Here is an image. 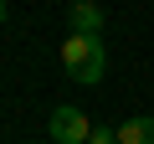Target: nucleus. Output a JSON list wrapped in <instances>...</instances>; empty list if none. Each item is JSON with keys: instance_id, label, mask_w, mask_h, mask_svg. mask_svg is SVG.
<instances>
[{"instance_id": "39448f33", "label": "nucleus", "mask_w": 154, "mask_h": 144, "mask_svg": "<svg viewBox=\"0 0 154 144\" xmlns=\"http://www.w3.org/2000/svg\"><path fill=\"white\" fill-rule=\"evenodd\" d=\"M88 144H118V134H113V129H93V139H88Z\"/></svg>"}, {"instance_id": "f257e3e1", "label": "nucleus", "mask_w": 154, "mask_h": 144, "mask_svg": "<svg viewBox=\"0 0 154 144\" xmlns=\"http://www.w3.org/2000/svg\"><path fill=\"white\" fill-rule=\"evenodd\" d=\"M62 72H67L72 83H82V88L103 83V72H108V52H103V41L72 31V36L62 41Z\"/></svg>"}, {"instance_id": "20e7f679", "label": "nucleus", "mask_w": 154, "mask_h": 144, "mask_svg": "<svg viewBox=\"0 0 154 144\" xmlns=\"http://www.w3.org/2000/svg\"><path fill=\"white\" fill-rule=\"evenodd\" d=\"M113 134H118V144H154V118H149V113H139V118H123Z\"/></svg>"}, {"instance_id": "423d86ee", "label": "nucleus", "mask_w": 154, "mask_h": 144, "mask_svg": "<svg viewBox=\"0 0 154 144\" xmlns=\"http://www.w3.org/2000/svg\"><path fill=\"white\" fill-rule=\"evenodd\" d=\"M0 21H5V0H0Z\"/></svg>"}, {"instance_id": "f03ea898", "label": "nucleus", "mask_w": 154, "mask_h": 144, "mask_svg": "<svg viewBox=\"0 0 154 144\" xmlns=\"http://www.w3.org/2000/svg\"><path fill=\"white\" fill-rule=\"evenodd\" d=\"M93 129H98V124H88V113L72 108V103L51 108V118H46V139H51V144H88Z\"/></svg>"}, {"instance_id": "7ed1b4c3", "label": "nucleus", "mask_w": 154, "mask_h": 144, "mask_svg": "<svg viewBox=\"0 0 154 144\" xmlns=\"http://www.w3.org/2000/svg\"><path fill=\"white\" fill-rule=\"evenodd\" d=\"M67 21H72V31H77V36H98V31H103V11L93 5V0H72Z\"/></svg>"}, {"instance_id": "0eeeda50", "label": "nucleus", "mask_w": 154, "mask_h": 144, "mask_svg": "<svg viewBox=\"0 0 154 144\" xmlns=\"http://www.w3.org/2000/svg\"><path fill=\"white\" fill-rule=\"evenodd\" d=\"M46 144H51V139H46Z\"/></svg>"}]
</instances>
